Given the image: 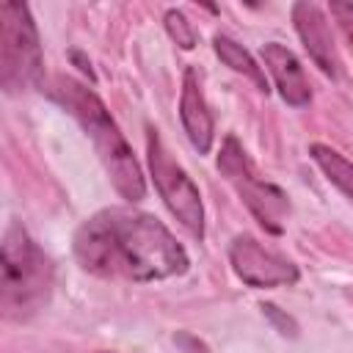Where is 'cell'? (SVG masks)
Wrapping results in <instances>:
<instances>
[{
    "label": "cell",
    "mask_w": 353,
    "mask_h": 353,
    "mask_svg": "<svg viewBox=\"0 0 353 353\" xmlns=\"http://www.w3.org/2000/svg\"><path fill=\"white\" fill-rule=\"evenodd\" d=\"M80 268L99 279L163 281L190 268L185 245L149 212L108 207L83 221L72 240Z\"/></svg>",
    "instance_id": "1"
},
{
    "label": "cell",
    "mask_w": 353,
    "mask_h": 353,
    "mask_svg": "<svg viewBox=\"0 0 353 353\" xmlns=\"http://www.w3.org/2000/svg\"><path fill=\"white\" fill-rule=\"evenodd\" d=\"M47 94L66 108L80 127L85 130V135L94 143V152L99 154L116 193L127 201H141L146 196V182H143V171L127 143V138L121 135L119 124L113 121L110 110L105 108V102L97 97L94 88L83 85L74 77H55L47 88Z\"/></svg>",
    "instance_id": "2"
},
{
    "label": "cell",
    "mask_w": 353,
    "mask_h": 353,
    "mask_svg": "<svg viewBox=\"0 0 353 353\" xmlns=\"http://www.w3.org/2000/svg\"><path fill=\"white\" fill-rule=\"evenodd\" d=\"M52 292V262L22 229L8 223L0 251V306L8 320L33 317Z\"/></svg>",
    "instance_id": "3"
},
{
    "label": "cell",
    "mask_w": 353,
    "mask_h": 353,
    "mask_svg": "<svg viewBox=\"0 0 353 353\" xmlns=\"http://www.w3.org/2000/svg\"><path fill=\"white\" fill-rule=\"evenodd\" d=\"M41 44L33 14L25 3L0 6V85L6 94L41 88Z\"/></svg>",
    "instance_id": "4"
},
{
    "label": "cell",
    "mask_w": 353,
    "mask_h": 353,
    "mask_svg": "<svg viewBox=\"0 0 353 353\" xmlns=\"http://www.w3.org/2000/svg\"><path fill=\"white\" fill-rule=\"evenodd\" d=\"M218 171L237 190V196L243 199V204L259 221V226L265 232H270V234L284 232V218L290 215L287 193L279 185H273L256 174L254 163L248 160L245 149L240 146V141L234 135L223 138V146L218 152Z\"/></svg>",
    "instance_id": "5"
},
{
    "label": "cell",
    "mask_w": 353,
    "mask_h": 353,
    "mask_svg": "<svg viewBox=\"0 0 353 353\" xmlns=\"http://www.w3.org/2000/svg\"><path fill=\"white\" fill-rule=\"evenodd\" d=\"M146 160H149V174L154 179V188L168 207V212L196 237H204V207L199 188L188 176V171L171 157L165 143L160 141L157 130H146Z\"/></svg>",
    "instance_id": "6"
},
{
    "label": "cell",
    "mask_w": 353,
    "mask_h": 353,
    "mask_svg": "<svg viewBox=\"0 0 353 353\" xmlns=\"http://www.w3.org/2000/svg\"><path fill=\"white\" fill-rule=\"evenodd\" d=\"M229 262L234 276L254 290H270V287H290L301 279L298 265L287 256L265 248L251 234H237L229 245Z\"/></svg>",
    "instance_id": "7"
},
{
    "label": "cell",
    "mask_w": 353,
    "mask_h": 353,
    "mask_svg": "<svg viewBox=\"0 0 353 353\" xmlns=\"http://www.w3.org/2000/svg\"><path fill=\"white\" fill-rule=\"evenodd\" d=\"M292 22H295V30L309 52V58L314 61V66H320L323 74H328L331 80L339 77V55H336V47H334V36H331V28H328V19L323 14V8L317 3H309V0H301L292 6Z\"/></svg>",
    "instance_id": "8"
},
{
    "label": "cell",
    "mask_w": 353,
    "mask_h": 353,
    "mask_svg": "<svg viewBox=\"0 0 353 353\" xmlns=\"http://www.w3.org/2000/svg\"><path fill=\"white\" fill-rule=\"evenodd\" d=\"M262 63L268 66L281 99L290 105V108H303L312 102V85L303 74V66L301 61L295 58L292 50H287L284 44L279 41H268L262 44Z\"/></svg>",
    "instance_id": "9"
},
{
    "label": "cell",
    "mask_w": 353,
    "mask_h": 353,
    "mask_svg": "<svg viewBox=\"0 0 353 353\" xmlns=\"http://www.w3.org/2000/svg\"><path fill=\"white\" fill-rule=\"evenodd\" d=\"M179 119H182L185 135H188V141L193 143V149H196L199 154H207V152L212 149L215 121H212V113H210V108H207L201 83H199V74H196L193 66H188L185 74H182Z\"/></svg>",
    "instance_id": "10"
},
{
    "label": "cell",
    "mask_w": 353,
    "mask_h": 353,
    "mask_svg": "<svg viewBox=\"0 0 353 353\" xmlns=\"http://www.w3.org/2000/svg\"><path fill=\"white\" fill-rule=\"evenodd\" d=\"M212 50H215V55L232 69V72H237V74H243V77H248L262 94H268L270 88H268V77H265V69L251 58V52L248 50H243V44H237L234 39H229V36H223V33H215L212 36Z\"/></svg>",
    "instance_id": "11"
},
{
    "label": "cell",
    "mask_w": 353,
    "mask_h": 353,
    "mask_svg": "<svg viewBox=\"0 0 353 353\" xmlns=\"http://www.w3.org/2000/svg\"><path fill=\"white\" fill-rule=\"evenodd\" d=\"M309 154L320 165V171L325 174V179L331 185H336L347 199H353V163L345 154H339L336 149L325 146V143H312L309 146Z\"/></svg>",
    "instance_id": "12"
},
{
    "label": "cell",
    "mask_w": 353,
    "mask_h": 353,
    "mask_svg": "<svg viewBox=\"0 0 353 353\" xmlns=\"http://www.w3.org/2000/svg\"><path fill=\"white\" fill-rule=\"evenodd\" d=\"M163 25H165V33H168L182 50H193V47H196L199 33H196V28L190 25V19H188L179 8H168L165 17H163Z\"/></svg>",
    "instance_id": "13"
},
{
    "label": "cell",
    "mask_w": 353,
    "mask_h": 353,
    "mask_svg": "<svg viewBox=\"0 0 353 353\" xmlns=\"http://www.w3.org/2000/svg\"><path fill=\"white\" fill-rule=\"evenodd\" d=\"M328 11H331V17L336 19V25H339V30H342V36L347 39V44L353 47V3H342V0H331V6H328Z\"/></svg>",
    "instance_id": "14"
},
{
    "label": "cell",
    "mask_w": 353,
    "mask_h": 353,
    "mask_svg": "<svg viewBox=\"0 0 353 353\" xmlns=\"http://www.w3.org/2000/svg\"><path fill=\"white\" fill-rule=\"evenodd\" d=\"M262 312H265V317H270V323L276 325V331L279 334H290V336H295L298 334V325H295V320L290 317V314H284L279 306H273V303H262Z\"/></svg>",
    "instance_id": "15"
},
{
    "label": "cell",
    "mask_w": 353,
    "mask_h": 353,
    "mask_svg": "<svg viewBox=\"0 0 353 353\" xmlns=\"http://www.w3.org/2000/svg\"><path fill=\"white\" fill-rule=\"evenodd\" d=\"M69 58L77 63V69H80L83 74H88V80H97V77H94V69H91V63L83 58V52H80V50H72V52H69Z\"/></svg>",
    "instance_id": "16"
},
{
    "label": "cell",
    "mask_w": 353,
    "mask_h": 353,
    "mask_svg": "<svg viewBox=\"0 0 353 353\" xmlns=\"http://www.w3.org/2000/svg\"><path fill=\"white\" fill-rule=\"evenodd\" d=\"M105 353H108V350H105Z\"/></svg>",
    "instance_id": "17"
}]
</instances>
